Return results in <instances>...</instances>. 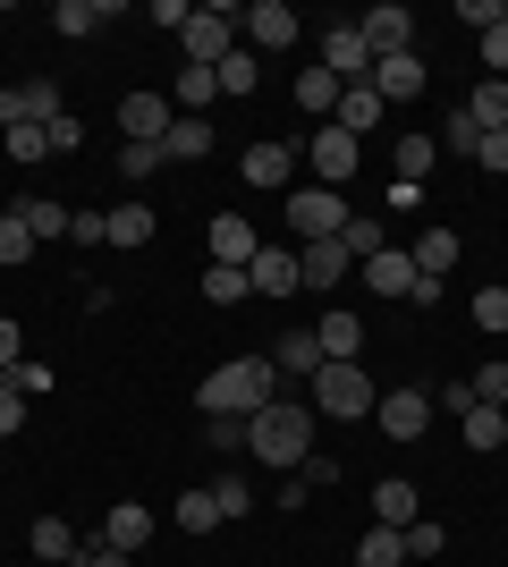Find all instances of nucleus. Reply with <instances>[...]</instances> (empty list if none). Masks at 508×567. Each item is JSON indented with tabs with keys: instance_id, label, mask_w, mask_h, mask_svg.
Returning <instances> with one entry per match:
<instances>
[{
	"instance_id": "a211bd4d",
	"label": "nucleus",
	"mask_w": 508,
	"mask_h": 567,
	"mask_svg": "<svg viewBox=\"0 0 508 567\" xmlns=\"http://www.w3.org/2000/svg\"><path fill=\"white\" fill-rule=\"evenodd\" d=\"M102 543L136 559V550L153 543V508H145V499H111V517H102Z\"/></svg>"
},
{
	"instance_id": "4d7b16f0",
	"label": "nucleus",
	"mask_w": 508,
	"mask_h": 567,
	"mask_svg": "<svg viewBox=\"0 0 508 567\" xmlns=\"http://www.w3.org/2000/svg\"><path fill=\"white\" fill-rule=\"evenodd\" d=\"M76 567H127V550H111V543H76Z\"/></svg>"
},
{
	"instance_id": "0eeeda50",
	"label": "nucleus",
	"mask_w": 508,
	"mask_h": 567,
	"mask_svg": "<svg viewBox=\"0 0 508 567\" xmlns=\"http://www.w3.org/2000/svg\"><path fill=\"white\" fill-rule=\"evenodd\" d=\"M373 424H382L390 441H424V432H433V390H390V399H373Z\"/></svg>"
},
{
	"instance_id": "c9c22d12",
	"label": "nucleus",
	"mask_w": 508,
	"mask_h": 567,
	"mask_svg": "<svg viewBox=\"0 0 508 567\" xmlns=\"http://www.w3.org/2000/svg\"><path fill=\"white\" fill-rule=\"evenodd\" d=\"M212 508H220V525H229V517H255V483H246V474H220V483H212Z\"/></svg>"
},
{
	"instance_id": "f8f14e48",
	"label": "nucleus",
	"mask_w": 508,
	"mask_h": 567,
	"mask_svg": "<svg viewBox=\"0 0 508 567\" xmlns=\"http://www.w3.org/2000/svg\"><path fill=\"white\" fill-rule=\"evenodd\" d=\"M204 237H212V262H229V271H246V262L263 255V237H255V220H246V213H212V229H204Z\"/></svg>"
},
{
	"instance_id": "2f4dec72",
	"label": "nucleus",
	"mask_w": 508,
	"mask_h": 567,
	"mask_svg": "<svg viewBox=\"0 0 508 567\" xmlns=\"http://www.w3.org/2000/svg\"><path fill=\"white\" fill-rule=\"evenodd\" d=\"M271 364H280V373H305V381H314V373H322V348H314V331H280Z\"/></svg>"
},
{
	"instance_id": "7ed1b4c3",
	"label": "nucleus",
	"mask_w": 508,
	"mask_h": 567,
	"mask_svg": "<svg viewBox=\"0 0 508 567\" xmlns=\"http://www.w3.org/2000/svg\"><path fill=\"white\" fill-rule=\"evenodd\" d=\"M373 373L364 364H322L314 373V415H339V424H356V415H373Z\"/></svg>"
},
{
	"instance_id": "5fc2aeb1",
	"label": "nucleus",
	"mask_w": 508,
	"mask_h": 567,
	"mask_svg": "<svg viewBox=\"0 0 508 567\" xmlns=\"http://www.w3.org/2000/svg\"><path fill=\"white\" fill-rule=\"evenodd\" d=\"M9 432H25V399L9 390V381H0V441H9Z\"/></svg>"
},
{
	"instance_id": "6e6552de",
	"label": "nucleus",
	"mask_w": 508,
	"mask_h": 567,
	"mask_svg": "<svg viewBox=\"0 0 508 567\" xmlns=\"http://www.w3.org/2000/svg\"><path fill=\"white\" fill-rule=\"evenodd\" d=\"M238 25H246V51H289L297 34H305V18H297L289 0H255Z\"/></svg>"
},
{
	"instance_id": "423d86ee",
	"label": "nucleus",
	"mask_w": 508,
	"mask_h": 567,
	"mask_svg": "<svg viewBox=\"0 0 508 567\" xmlns=\"http://www.w3.org/2000/svg\"><path fill=\"white\" fill-rule=\"evenodd\" d=\"M51 118H60V85H43V76L0 85V136H9V127H51Z\"/></svg>"
},
{
	"instance_id": "8fccbe9b",
	"label": "nucleus",
	"mask_w": 508,
	"mask_h": 567,
	"mask_svg": "<svg viewBox=\"0 0 508 567\" xmlns=\"http://www.w3.org/2000/svg\"><path fill=\"white\" fill-rule=\"evenodd\" d=\"M69 237L76 246H111V213H69Z\"/></svg>"
},
{
	"instance_id": "2eb2a0df",
	"label": "nucleus",
	"mask_w": 508,
	"mask_h": 567,
	"mask_svg": "<svg viewBox=\"0 0 508 567\" xmlns=\"http://www.w3.org/2000/svg\"><path fill=\"white\" fill-rule=\"evenodd\" d=\"M169 118H178V111H169L162 94H120V136H127V144H162Z\"/></svg>"
},
{
	"instance_id": "09e8293b",
	"label": "nucleus",
	"mask_w": 508,
	"mask_h": 567,
	"mask_svg": "<svg viewBox=\"0 0 508 567\" xmlns=\"http://www.w3.org/2000/svg\"><path fill=\"white\" fill-rule=\"evenodd\" d=\"M475 331H508V288H484V297H475Z\"/></svg>"
},
{
	"instance_id": "c756f323",
	"label": "nucleus",
	"mask_w": 508,
	"mask_h": 567,
	"mask_svg": "<svg viewBox=\"0 0 508 567\" xmlns=\"http://www.w3.org/2000/svg\"><path fill=\"white\" fill-rule=\"evenodd\" d=\"M25 543H34V559L43 567H76V534L60 517H34V534H25Z\"/></svg>"
},
{
	"instance_id": "4468645a",
	"label": "nucleus",
	"mask_w": 508,
	"mask_h": 567,
	"mask_svg": "<svg viewBox=\"0 0 508 567\" xmlns=\"http://www.w3.org/2000/svg\"><path fill=\"white\" fill-rule=\"evenodd\" d=\"M356 271H364V288H373V297H407V306H415V280H424V271L407 262V246H382V255L356 262Z\"/></svg>"
},
{
	"instance_id": "c03bdc74",
	"label": "nucleus",
	"mask_w": 508,
	"mask_h": 567,
	"mask_svg": "<svg viewBox=\"0 0 508 567\" xmlns=\"http://www.w3.org/2000/svg\"><path fill=\"white\" fill-rule=\"evenodd\" d=\"M9 390H18V399H51V364H9Z\"/></svg>"
},
{
	"instance_id": "603ef678",
	"label": "nucleus",
	"mask_w": 508,
	"mask_h": 567,
	"mask_svg": "<svg viewBox=\"0 0 508 567\" xmlns=\"http://www.w3.org/2000/svg\"><path fill=\"white\" fill-rule=\"evenodd\" d=\"M43 136H51V153H76V144H85V118H76V111H60V118L43 127Z\"/></svg>"
},
{
	"instance_id": "f704fd0d",
	"label": "nucleus",
	"mask_w": 508,
	"mask_h": 567,
	"mask_svg": "<svg viewBox=\"0 0 508 567\" xmlns=\"http://www.w3.org/2000/svg\"><path fill=\"white\" fill-rule=\"evenodd\" d=\"M153 229H162V220H153V204H120V213H111V246H145Z\"/></svg>"
},
{
	"instance_id": "13d9d810",
	"label": "nucleus",
	"mask_w": 508,
	"mask_h": 567,
	"mask_svg": "<svg viewBox=\"0 0 508 567\" xmlns=\"http://www.w3.org/2000/svg\"><path fill=\"white\" fill-rule=\"evenodd\" d=\"M9 364H25V331L18 322H0V373H9Z\"/></svg>"
},
{
	"instance_id": "6ab92c4d",
	"label": "nucleus",
	"mask_w": 508,
	"mask_h": 567,
	"mask_svg": "<svg viewBox=\"0 0 508 567\" xmlns=\"http://www.w3.org/2000/svg\"><path fill=\"white\" fill-rule=\"evenodd\" d=\"M382 111H390V102L382 94H373V76H364V85H348V94H339V111H331V127H348V136H373V127H382Z\"/></svg>"
},
{
	"instance_id": "ea45409f",
	"label": "nucleus",
	"mask_w": 508,
	"mask_h": 567,
	"mask_svg": "<svg viewBox=\"0 0 508 567\" xmlns=\"http://www.w3.org/2000/svg\"><path fill=\"white\" fill-rule=\"evenodd\" d=\"M18 213H25L34 237H69V204H51V195H34V204H18Z\"/></svg>"
},
{
	"instance_id": "aec40b11",
	"label": "nucleus",
	"mask_w": 508,
	"mask_h": 567,
	"mask_svg": "<svg viewBox=\"0 0 508 567\" xmlns=\"http://www.w3.org/2000/svg\"><path fill=\"white\" fill-rule=\"evenodd\" d=\"M246 280L263 288V297H297V288H305L297 280V246H263V255L246 262Z\"/></svg>"
},
{
	"instance_id": "20e7f679",
	"label": "nucleus",
	"mask_w": 508,
	"mask_h": 567,
	"mask_svg": "<svg viewBox=\"0 0 508 567\" xmlns=\"http://www.w3.org/2000/svg\"><path fill=\"white\" fill-rule=\"evenodd\" d=\"M178 43H187V69H220V60L238 51V9H220V0H212V9H195Z\"/></svg>"
},
{
	"instance_id": "3c124183",
	"label": "nucleus",
	"mask_w": 508,
	"mask_h": 567,
	"mask_svg": "<svg viewBox=\"0 0 508 567\" xmlns=\"http://www.w3.org/2000/svg\"><path fill=\"white\" fill-rule=\"evenodd\" d=\"M43 153H51L43 127H9V162H43Z\"/></svg>"
},
{
	"instance_id": "7c9ffc66",
	"label": "nucleus",
	"mask_w": 508,
	"mask_h": 567,
	"mask_svg": "<svg viewBox=\"0 0 508 567\" xmlns=\"http://www.w3.org/2000/svg\"><path fill=\"white\" fill-rule=\"evenodd\" d=\"M458 432H466V450H500L508 441V406H466Z\"/></svg>"
},
{
	"instance_id": "49530a36",
	"label": "nucleus",
	"mask_w": 508,
	"mask_h": 567,
	"mask_svg": "<svg viewBox=\"0 0 508 567\" xmlns=\"http://www.w3.org/2000/svg\"><path fill=\"white\" fill-rule=\"evenodd\" d=\"M204 441H212V450H246V424H255V415H204Z\"/></svg>"
},
{
	"instance_id": "412c9836",
	"label": "nucleus",
	"mask_w": 508,
	"mask_h": 567,
	"mask_svg": "<svg viewBox=\"0 0 508 567\" xmlns=\"http://www.w3.org/2000/svg\"><path fill=\"white\" fill-rule=\"evenodd\" d=\"M305 162V153H289V144H246V187H289V169Z\"/></svg>"
},
{
	"instance_id": "72a5a7b5",
	"label": "nucleus",
	"mask_w": 508,
	"mask_h": 567,
	"mask_svg": "<svg viewBox=\"0 0 508 567\" xmlns=\"http://www.w3.org/2000/svg\"><path fill=\"white\" fill-rule=\"evenodd\" d=\"M111 18H120L111 0H60V9H51V25H60V34H94V25H111Z\"/></svg>"
},
{
	"instance_id": "e433bc0d",
	"label": "nucleus",
	"mask_w": 508,
	"mask_h": 567,
	"mask_svg": "<svg viewBox=\"0 0 508 567\" xmlns=\"http://www.w3.org/2000/svg\"><path fill=\"white\" fill-rule=\"evenodd\" d=\"M204 297H212V306H246V297H255V280H246V271H229V262H212V271H204Z\"/></svg>"
},
{
	"instance_id": "58836bf2",
	"label": "nucleus",
	"mask_w": 508,
	"mask_h": 567,
	"mask_svg": "<svg viewBox=\"0 0 508 567\" xmlns=\"http://www.w3.org/2000/svg\"><path fill=\"white\" fill-rule=\"evenodd\" d=\"M339 246H348V255H356V262H373V255H382V246H390V237H382V220H356V213H348V229H339Z\"/></svg>"
},
{
	"instance_id": "bf43d9fd",
	"label": "nucleus",
	"mask_w": 508,
	"mask_h": 567,
	"mask_svg": "<svg viewBox=\"0 0 508 567\" xmlns=\"http://www.w3.org/2000/svg\"><path fill=\"white\" fill-rule=\"evenodd\" d=\"M458 18H466V25H484V34H491V25H500V0H458Z\"/></svg>"
},
{
	"instance_id": "a18cd8bd",
	"label": "nucleus",
	"mask_w": 508,
	"mask_h": 567,
	"mask_svg": "<svg viewBox=\"0 0 508 567\" xmlns=\"http://www.w3.org/2000/svg\"><path fill=\"white\" fill-rule=\"evenodd\" d=\"M440 550H449V534H440L433 517H415L407 525V559H440Z\"/></svg>"
},
{
	"instance_id": "864d4df0",
	"label": "nucleus",
	"mask_w": 508,
	"mask_h": 567,
	"mask_svg": "<svg viewBox=\"0 0 508 567\" xmlns=\"http://www.w3.org/2000/svg\"><path fill=\"white\" fill-rule=\"evenodd\" d=\"M297 483H305V492H331V483H339V457H305V466H297Z\"/></svg>"
},
{
	"instance_id": "de8ad7c7",
	"label": "nucleus",
	"mask_w": 508,
	"mask_h": 567,
	"mask_svg": "<svg viewBox=\"0 0 508 567\" xmlns=\"http://www.w3.org/2000/svg\"><path fill=\"white\" fill-rule=\"evenodd\" d=\"M162 169V144H120V178H153Z\"/></svg>"
},
{
	"instance_id": "f03ea898",
	"label": "nucleus",
	"mask_w": 508,
	"mask_h": 567,
	"mask_svg": "<svg viewBox=\"0 0 508 567\" xmlns=\"http://www.w3.org/2000/svg\"><path fill=\"white\" fill-rule=\"evenodd\" d=\"M246 450H255V466L297 474L305 457H314V406H305V399H271L263 415L246 424Z\"/></svg>"
},
{
	"instance_id": "f3484780",
	"label": "nucleus",
	"mask_w": 508,
	"mask_h": 567,
	"mask_svg": "<svg viewBox=\"0 0 508 567\" xmlns=\"http://www.w3.org/2000/svg\"><path fill=\"white\" fill-rule=\"evenodd\" d=\"M314 348H322V364H356V348H364V313L331 306V313L314 322Z\"/></svg>"
},
{
	"instance_id": "a878e982",
	"label": "nucleus",
	"mask_w": 508,
	"mask_h": 567,
	"mask_svg": "<svg viewBox=\"0 0 508 567\" xmlns=\"http://www.w3.org/2000/svg\"><path fill=\"white\" fill-rule=\"evenodd\" d=\"M466 118H475L484 136H500V127H508V76H484V85L466 94Z\"/></svg>"
},
{
	"instance_id": "b1692460",
	"label": "nucleus",
	"mask_w": 508,
	"mask_h": 567,
	"mask_svg": "<svg viewBox=\"0 0 508 567\" xmlns=\"http://www.w3.org/2000/svg\"><path fill=\"white\" fill-rule=\"evenodd\" d=\"M212 102H220V76H212V69H178V94H169V111H178V118H204Z\"/></svg>"
},
{
	"instance_id": "c85d7f7f",
	"label": "nucleus",
	"mask_w": 508,
	"mask_h": 567,
	"mask_svg": "<svg viewBox=\"0 0 508 567\" xmlns=\"http://www.w3.org/2000/svg\"><path fill=\"white\" fill-rule=\"evenodd\" d=\"M415 499H424V492H415V483H398V474H390L382 492H373V525H398V534H407V525H415Z\"/></svg>"
},
{
	"instance_id": "1a4fd4ad",
	"label": "nucleus",
	"mask_w": 508,
	"mask_h": 567,
	"mask_svg": "<svg viewBox=\"0 0 508 567\" xmlns=\"http://www.w3.org/2000/svg\"><path fill=\"white\" fill-rule=\"evenodd\" d=\"M305 162H314V187H348V178H356V136L322 118L314 144H305Z\"/></svg>"
},
{
	"instance_id": "bb28decb",
	"label": "nucleus",
	"mask_w": 508,
	"mask_h": 567,
	"mask_svg": "<svg viewBox=\"0 0 508 567\" xmlns=\"http://www.w3.org/2000/svg\"><path fill=\"white\" fill-rule=\"evenodd\" d=\"M34 246H43V237L25 229V213H18V204H0V271H18V262H34Z\"/></svg>"
},
{
	"instance_id": "79ce46f5",
	"label": "nucleus",
	"mask_w": 508,
	"mask_h": 567,
	"mask_svg": "<svg viewBox=\"0 0 508 567\" xmlns=\"http://www.w3.org/2000/svg\"><path fill=\"white\" fill-rule=\"evenodd\" d=\"M212 76H220V94H255V51L238 43V51H229V60H220Z\"/></svg>"
},
{
	"instance_id": "a19ab883",
	"label": "nucleus",
	"mask_w": 508,
	"mask_h": 567,
	"mask_svg": "<svg viewBox=\"0 0 508 567\" xmlns=\"http://www.w3.org/2000/svg\"><path fill=\"white\" fill-rule=\"evenodd\" d=\"M466 390H475V406H508V364H475Z\"/></svg>"
},
{
	"instance_id": "4be33fe9",
	"label": "nucleus",
	"mask_w": 508,
	"mask_h": 567,
	"mask_svg": "<svg viewBox=\"0 0 508 567\" xmlns=\"http://www.w3.org/2000/svg\"><path fill=\"white\" fill-rule=\"evenodd\" d=\"M407 262L424 271V280H449V271H458V229H424L407 246Z\"/></svg>"
},
{
	"instance_id": "9b49d317",
	"label": "nucleus",
	"mask_w": 508,
	"mask_h": 567,
	"mask_svg": "<svg viewBox=\"0 0 508 567\" xmlns=\"http://www.w3.org/2000/svg\"><path fill=\"white\" fill-rule=\"evenodd\" d=\"M424 85H433L424 51H390V60H373V94H382V102H415Z\"/></svg>"
},
{
	"instance_id": "052dcab7",
	"label": "nucleus",
	"mask_w": 508,
	"mask_h": 567,
	"mask_svg": "<svg viewBox=\"0 0 508 567\" xmlns=\"http://www.w3.org/2000/svg\"><path fill=\"white\" fill-rule=\"evenodd\" d=\"M475 162H484V169H508V127H500V136H484V153H475Z\"/></svg>"
},
{
	"instance_id": "473e14b6",
	"label": "nucleus",
	"mask_w": 508,
	"mask_h": 567,
	"mask_svg": "<svg viewBox=\"0 0 508 567\" xmlns=\"http://www.w3.org/2000/svg\"><path fill=\"white\" fill-rule=\"evenodd\" d=\"M356 567H407V534H398V525H373L356 543Z\"/></svg>"
},
{
	"instance_id": "393cba45",
	"label": "nucleus",
	"mask_w": 508,
	"mask_h": 567,
	"mask_svg": "<svg viewBox=\"0 0 508 567\" xmlns=\"http://www.w3.org/2000/svg\"><path fill=\"white\" fill-rule=\"evenodd\" d=\"M204 153H212V118H169L162 162H204Z\"/></svg>"
},
{
	"instance_id": "9d476101",
	"label": "nucleus",
	"mask_w": 508,
	"mask_h": 567,
	"mask_svg": "<svg viewBox=\"0 0 508 567\" xmlns=\"http://www.w3.org/2000/svg\"><path fill=\"white\" fill-rule=\"evenodd\" d=\"M356 34H364V51H373V60H390V51H415V9L382 0V9H364V18H356Z\"/></svg>"
},
{
	"instance_id": "4c0bfd02",
	"label": "nucleus",
	"mask_w": 508,
	"mask_h": 567,
	"mask_svg": "<svg viewBox=\"0 0 508 567\" xmlns=\"http://www.w3.org/2000/svg\"><path fill=\"white\" fill-rule=\"evenodd\" d=\"M433 144H449V153H458V162H475V153H484V127H475V118H466V102H458V111H449V127H440Z\"/></svg>"
},
{
	"instance_id": "39448f33",
	"label": "nucleus",
	"mask_w": 508,
	"mask_h": 567,
	"mask_svg": "<svg viewBox=\"0 0 508 567\" xmlns=\"http://www.w3.org/2000/svg\"><path fill=\"white\" fill-rule=\"evenodd\" d=\"M289 229H297V246L339 237V229H348V195H339V187H289Z\"/></svg>"
},
{
	"instance_id": "cd10ccee",
	"label": "nucleus",
	"mask_w": 508,
	"mask_h": 567,
	"mask_svg": "<svg viewBox=\"0 0 508 567\" xmlns=\"http://www.w3.org/2000/svg\"><path fill=\"white\" fill-rule=\"evenodd\" d=\"M433 162H440L433 136H398V144H390V169H398L407 187H424V178H433Z\"/></svg>"
},
{
	"instance_id": "f257e3e1",
	"label": "nucleus",
	"mask_w": 508,
	"mask_h": 567,
	"mask_svg": "<svg viewBox=\"0 0 508 567\" xmlns=\"http://www.w3.org/2000/svg\"><path fill=\"white\" fill-rule=\"evenodd\" d=\"M271 399H280V364H271V355H229V364H212L204 390H195L204 415H263Z\"/></svg>"
},
{
	"instance_id": "ddd939ff",
	"label": "nucleus",
	"mask_w": 508,
	"mask_h": 567,
	"mask_svg": "<svg viewBox=\"0 0 508 567\" xmlns=\"http://www.w3.org/2000/svg\"><path fill=\"white\" fill-rule=\"evenodd\" d=\"M322 69H331L339 85H364V76H373V51H364L356 25H331V34H322Z\"/></svg>"
},
{
	"instance_id": "6e6d98bb",
	"label": "nucleus",
	"mask_w": 508,
	"mask_h": 567,
	"mask_svg": "<svg viewBox=\"0 0 508 567\" xmlns=\"http://www.w3.org/2000/svg\"><path fill=\"white\" fill-rule=\"evenodd\" d=\"M484 69L508 76V25H491V34H484Z\"/></svg>"
},
{
	"instance_id": "5701e85b",
	"label": "nucleus",
	"mask_w": 508,
	"mask_h": 567,
	"mask_svg": "<svg viewBox=\"0 0 508 567\" xmlns=\"http://www.w3.org/2000/svg\"><path fill=\"white\" fill-rule=\"evenodd\" d=\"M339 94H348V85H339V76L322 69V60H314V69H305V76H297V111L314 118V127H322V118L339 111Z\"/></svg>"
},
{
	"instance_id": "dca6fc26",
	"label": "nucleus",
	"mask_w": 508,
	"mask_h": 567,
	"mask_svg": "<svg viewBox=\"0 0 508 567\" xmlns=\"http://www.w3.org/2000/svg\"><path fill=\"white\" fill-rule=\"evenodd\" d=\"M348 271H356V255H348L339 237H314V246H297V280H305V288H339Z\"/></svg>"
},
{
	"instance_id": "37998d69",
	"label": "nucleus",
	"mask_w": 508,
	"mask_h": 567,
	"mask_svg": "<svg viewBox=\"0 0 508 567\" xmlns=\"http://www.w3.org/2000/svg\"><path fill=\"white\" fill-rule=\"evenodd\" d=\"M212 525H220L212 492H187V499H178V534H212Z\"/></svg>"
}]
</instances>
